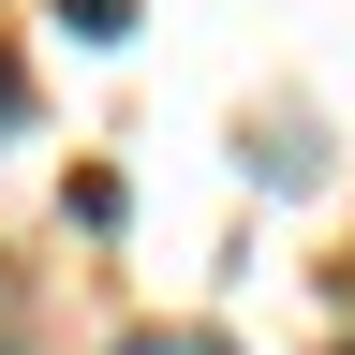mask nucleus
Masks as SVG:
<instances>
[{
	"mask_svg": "<svg viewBox=\"0 0 355 355\" xmlns=\"http://www.w3.org/2000/svg\"><path fill=\"white\" fill-rule=\"evenodd\" d=\"M119 355H222V326H148V340H119Z\"/></svg>",
	"mask_w": 355,
	"mask_h": 355,
	"instance_id": "obj_2",
	"label": "nucleus"
},
{
	"mask_svg": "<svg viewBox=\"0 0 355 355\" xmlns=\"http://www.w3.org/2000/svg\"><path fill=\"white\" fill-rule=\"evenodd\" d=\"M60 15H74V44H119V15H133V0H60Z\"/></svg>",
	"mask_w": 355,
	"mask_h": 355,
	"instance_id": "obj_3",
	"label": "nucleus"
},
{
	"mask_svg": "<svg viewBox=\"0 0 355 355\" xmlns=\"http://www.w3.org/2000/svg\"><path fill=\"white\" fill-rule=\"evenodd\" d=\"M252 178H266V193H282V178H311V119H296V133L266 119V133H252Z\"/></svg>",
	"mask_w": 355,
	"mask_h": 355,
	"instance_id": "obj_1",
	"label": "nucleus"
}]
</instances>
